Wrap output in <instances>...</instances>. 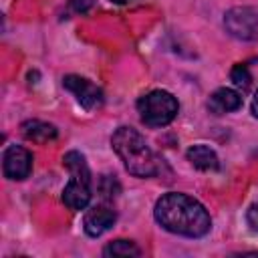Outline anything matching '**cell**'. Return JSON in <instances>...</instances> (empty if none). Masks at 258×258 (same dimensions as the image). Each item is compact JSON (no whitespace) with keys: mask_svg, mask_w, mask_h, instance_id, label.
Wrapping results in <instances>:
<instances>
[{"mask_svg":"<svg viewBox=\"0 0 258 258\" xmlns=\"http://www.w3.org/2000/svg\"><path fill=\"white\" fill-rule=\"evenodd\" d=\"M153 214L163 230L187 238H200L212 228V218L206 208L198 200L177 191L161 196L155 204Z\"/></svg>","mask_w":258,"mask_h":258,"instance_id":"cell-1","label":"cell"},{"mask_svg":"<svg viewBox=\"0 0 258 258\" xmlns=\"http://www.w3.org/2000/svg\"><path fill=\"white\" fill-rule=\"evenodd\" d=\"M111 145L131 175L155 177L165 171V161L131 127H119L111 137Z\"/></svg>","mask_w":258,"mask_h":258,"instance_id":"cell-2","label":"cell"},{"mask_svg":"<svg viewBox=\"0 0 258 258\" xmlns=\"http://www.w3.org/2000/svg\"><path fill=\"white\" fill-rule=\"evenodd\" d=\"M62 163L71 171V181L62 189V202L71 210H85L91 202V171L79 151H69Z\"/></svg>","mask_w":258,"mask_h":258,"instance_id":"cell-3","label":"cell"},{"mask_svg":"<svg viewBox=\"0 0 258 258\" xmlns=\"http://www.w3.org/2000/svg\"><path fill=\"white\" fill-rule=\"evenodd\" d=\"M137 111H139V117L145 125L149 127H163V125H169L177 111H179V105L175 101V97L167 91H151L147 95H143L139 101H137Z\"/></svg>","mask_w":258,"mask_h":258,"instance_id":"cell-4","label":"cell"},{"mask_svg":"<svg viewBox=\"0 0 258 258\" xmlns=\"http://www.w3.org/2000/svg\"><path fill=\"white\" fill-rule=\"evenodd\" d=\"M224 26L234 38L254 40L258 38V12L250 6L230 8L224 16Z\"/></svg>","mask_w":258,"mask_h":258,"instance_id":"cell-5","label":"cell"},{"mask_svg":"<svg viewBox=\"0 0 258 258\" xmlns=\"http://www.w3.org/2000/svg\"><path fill=\"white\" fill-rule=\"evenodd\" d=\"M2 169L8 179H14V181L26 179L32 171V153L20 145L6 147L2 155Z\"/></svg>","mask_w":258,"mask_h":258,"instance_id":"cell-6","label":"cell"},{"mask_svg":"<svg viewBox=\"0 0 258 258\" xmlns=\"http://www.w3.org/2000/svg\"><path fill=\"white\" fill-rule=\"evenodd\" d=\"M62 87L69 89L87 111H91V109H95V107H99L103 103L101 89L95 83H91L89 79H83V77H77V75H69V77L62 79Z\"/></svg>","mask_w":258,"mask_h":258,"instance_id":"cell-7","label":"cell"},{"mask_svg":"<svg viewBox=\"0 0 258 258\" xmlns=\"http://www.w3.org/2000/svg\"><path fill=\"white\" fill-rule=\"evenodd\" d=\"M117 220V214L107 208V206H97V208H91L87 214H85V220H83V226H85V232L91 236V238H97L101 234H105Z\"/></svg>","mask_w":258,"mask_h":258,"instance_id":"cell-8","label":"cell"},{"mask_svg":"<svg viewBox=\"0 0 258 258\" xmlns=\"http://www.w3.org/2000/svg\"><path fill=\"white\" fill-rule=\"evenodd\" d=\"M242 107V97L234 91V89H218L216 93H212L210 101H208V109L214 115H224V113H232L238 111Z\"/></svg>","mask_w":258,"mask_h":258,"instance_id":"cell-9","label":"cell"},{"mask_svg":"<svg viewBox=\"0 0 258 258\" xmlns=\"http://www.w3.org/2000/svg\"><path fill=\"white\" fill-rule=\"evenodd\" d=\"M187 159L194 167L202 169V171H214L220 167L218 155L214 149H210L208 145H194L187 149Z\"/></svg>","mask_w":258,"mask_h":258,"instance_id":"cell-10","label":"cell"},{"mask_svg":"<svg viewBox=\"0 0 258 258\" xmlns=\"http://www.w3.org/2000/svg\"><path fill=\"white\" fill-rule=\"evenodd\" d=\"M22 135L28 141L46 143V141H50V139L56 137V129L50 123H44V121H38V119H30V121H24L22 123Z\"/></svg>","mask_w":258,"mask_h":258,"instance_id":"cell-11","label":"cell"},{"mask_svg":"<svg viewBox=\"0 0 258 258\" xmlns=\"http://www.w3.org/2000/svg\"><path fill=\"white\" fill-rule=\"evenodd\" d=\"M103 254L105 256H139L141 250L129 240H115L109 246H105Z\"/></svg>","mask_w":258,"mask_h":258,"instance_id":"cell-12","label":"cell"},{"mask_svg":"<svg viewBox=\"0 0 258 258\" xmlns=\"http://www.w3.org/2000/svg\"><path fill=\"white\" fill-rule=\"evenodd\" d=\"M230 79L234 81L236 87L248 89V87H250V81H252V75H250V71H248L246 64H236V67L232 69V73H230Z\"/></svg>","mask_w":258,"mask_h":258,"instance_id":"cell-13","label":"cell"},{"mask_svg":"<svg viewBox=\"0 0 258 258\" xmlns=\"http://www.w3.org/2000/svg\"><path fill=\"white\" fill-rule=\"evenodd\" d=\"M246 220H248V226H250L254 232H258V202H254V204L248 208Z\"/></svg>","mask_w":258,"mask_h":258,"instance_id":"cell-14","label":"cell"},{"mask_svg":"<svg viewBox=\"0 0 258 258\" xmlns=\"http://www.w3.org/2000/svg\"><path fill=\"white\" fill-rule=\"evenodd\" d=\"M71 6L75 12H87L93 6V0H71Z\"/></svg>","mask_w":258,"mask_h":258,"instance_id":"cell-15","label":"cell"},{"mask_svg":"<svg viewBox=\"0 0 258 258\" xmlns=\"http://www.w3.org/2000/svg\"><path fill=\"white\" fill-rule=\"evenodd\" d=\"M252 113H254V117H258V91H256V95L252 99Z\"/></svg>","mask_w":258,"mask_h":258,"instance_id":"cell-16","label":"cell"},{"mask_svg":"<svg viewBox=\"0 0 258 258\" xmlns=\"http://www.w3.org/2000/svg\"><path fill=\"white\" fill-rule=\"evenodd\" d=\"M111 2H115V4H125V2H129V0H111Z\"/></svg>","mask_w":258,"mask_h":258,"instance_id":"cell-17","label":"cell"}]
</instances>
